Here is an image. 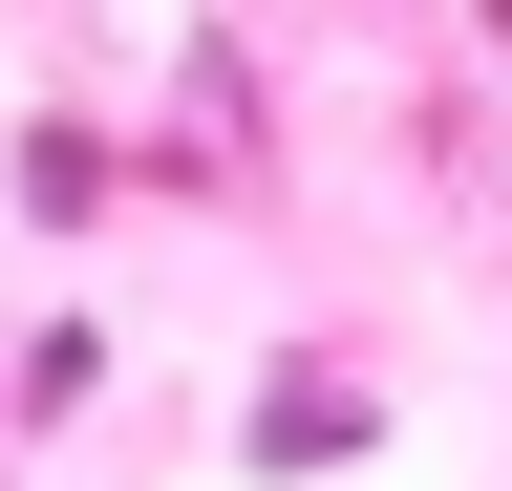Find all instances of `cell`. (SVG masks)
Instances as JSON below:
<instances>
[{
  "instance_id": "1",
  "label": "cell",
  "mask_w": 512,
  "mask_h": 491,
  "mask_svg": "<svg viewBox=\"0 0 512 491\" xmlns=\"http://www.w3.org/2000/svg\"><path fill=\"white\" fill-rule=\"evenodd\" d=\"M342 449H384V385H363V363H256V406H235V470L278 491V470H342Z\"/></svg>"
},
{
  "instance_id": "2",
  "label": "cell",
  "mask_w": 512,
  "mask_h": 491,
  "mask_svg": "<svg viewBox=\"0 0 512 491\" xmlns=\"http://www.w3.org/2000/svg\"><path fill=\"white\" fill-rule=\"evenodd\" d=\"M0 193H22V235H107V214H128V150H107V129H22Z\"/></svg>"
},
{
  "instance_id": "3",
  "label": "cell",
  "mask_w": 512,
  "mask_h": 491,
  "mask_svg": "<svg viewBox=\"0 0 512 491\" xmlns=\"http://www.w3.org/2000/svg\"><path fill=\"white\" fill-rule=\"evenodd\" d=\"M86 385H107V321H22V385H0V406H22V427H64Z\"/></svg>"
}]
</instances>
